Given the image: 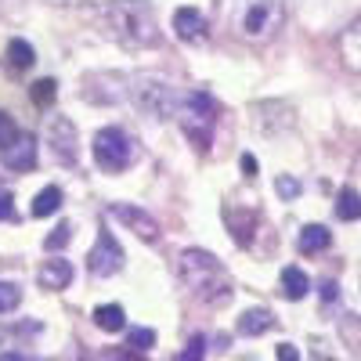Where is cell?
Segmentation results:
<instances>
[{"instance_id": "cell-1", "label": "cell", "mask_w": 361, "mask_h": 361, "mask_svg": "<svg viewBox=\"0 0 361 361\" xmlns=\"http://www.w3.org/2000/svg\"><path fill=\"white\" fill-rule=\"evenodd\" d=\"M177 271L202 304L224 307L231 300V275L224 271V264H217V257H209L206 250H185L177 257Z\"/></svg>"}, {"instance_id": "cell-2", "label": "cell", "mask_w": 361, "mask_h": 361, "mask_svg": "<svg viewBox=\"0 0 361 361\" xmlns=\"http://www.w3.org/2000/svg\"><path fill=\"white\" fill-rule=\"evenodd\" d=\"M105 25L123 47H152L159 44L156 11L148 0H112L105 8Z\"/></svg>"}, {"instance_id": "cell-3", "label": "cell", "mask_w": 361, "mask_h": 361, "mask_svg": "<svg viewBox=\"0 0 361 361\" xmlns=\"http://www.w3.org/2000/svg\"><path fill=\"white\" fill-rule=\"evenodd\" d=\"M286 22V4L282 0H243L235 11V29L238 37L250 44H267Z\"/></svg>"}, {"instance_id": "cell-4", "label": "cell", "mask_w": 361, "mask_h": 361, "mask_svg": "<svg viewBox=\"0 0 361 361\" xmlns=\"http://www.w3.org/2000/svg\"><path fill=\"white\" fill-rule=\"evenodd\" d=\"M217 102L206 94V90H188L185 98H177V109L173 116L180 119V130H185L202 152L209 148V137H214V127H217Z\"/></svg>"}, {"instance_id": "cell-5", "label": "cell", "mask_w": 361, "mask_h": 361, "mask_svg": "<svg viewBox=\"0 0 361 361\" xmlns=\"http://www.w3.org/2000/svg\"><path fill=\"white\" fill-rule=\"evenodd\" d=\"M127 94H130V102H134L145 116H152V119H170L173 109H177L173 87L163 83L159 76H137V80H130Z\"/></svg>"}, {"instance_id": "cell-6", "label": "cell", "mask_w": 361, "mask_h": 361, "mask_svg": "<svg viewBox=\"0 0 361 361\" xmlns=\"http://www.w3.org/2000/svg\"><path fill=\"white\" fill-rule=\"evenodd\" d=\"M94 159L102 170L109 173H119V170H127L134 159H137V145L127 130H119V127H105L94 134Z\"/></svg>"}, {"instance_id": "cell-7", "label": "cell", "mask_w": 361, "mask_h": 361, "mask_svg": "<svg viewBox=\"0 0 361 361\" xmlns=\"http://www.w3.org/2000/svg\"><path fill=\"white\" fill-rule=\"evenodd\" d=\"M0 163L15 173H25L37 166V137L25 134V130H15L11 137L0 141Z\"/></svg>"}, {"instance_id": "cell-8", "label": "cell", "mask_w": 361, "mask_h": 361, "mask_svg": "<svg viewBox=\"0 0 361 361\" xmlns=\"http://www.w3.org/2000/svg\"><path fill=\"white\" fill-rule=\"evenodd\" d=\"M123 260L127 257H123V250H119V243L112 238V231H102L94 250H90V257H87V267H90L94 279H109V275H116V271L123 267Z\"/></svg>"}, {"instance_id": "cell-9", "label": "cell", "mask_w": 361, "mask_h": 361, "mask_svg": "<svg viewBox=\"0 0 361 361\" xmlns=\"http://www.w3.org/2000/svg\"><path fill=\"white\" fill-rule=\"evenodd\" d=\"M47 141H51V152L58 156V163L76 166V127H73V119L54 116V123L47 130Z\"/></svg>"}, {"instance_id": "cell-10", "label": "cell", "mask_w": 361, "mask_h": 361, "mask_svg": "<svg viewBox=\"0 0 361 361\" xmlns=\"http://www.w3.org/2000/svg\"><path fill=\"white\" fill-rule=\"evenodd\" d=\"M109 214H112L116 221H123L127 228H134V235L145 238V243H156V238H159V221L148 217L145 209H137V206H119V202H116Z\"/></svg>"}, {"instance_id": "cell-11", "label": "cell", "mask_w": 361, "mask_h": 361, "mask_svg": "<svg viewBox=\"0 0 361 361\" xmlns=\"http://www.w3.org/2000/svg\"><path fill=\"white\" fill-rule=\"evenodd\" d=\"M173 29H177L180 40L199 44L202 33H206V18H202L199 8H177V11H173Z\"/></svg>"}, {"instance_id": "cell-12", "label": "cell", "mask_w": 361, "mask_h": 361, "mask_svg": "<svg viewBox=\"0 0 361 361\" xmlns=\"http://www.w3.org/2000/svg\"><path fill=\"white\" fill-rule=\"evenodd\" d=\"M37 282H40L44 289H51V293L66 289V286L73 282V264H69V260H44V267L37 271Z\"/></svg>"}, {"instance_id": "cell-13", "label": "cell", "mask_w": 361, "mask_h": 361, "mask_svg": "<svg viewBox=\"0 0 361 361\" xmlns=\"http://www.w3.org/2000/svg\"><path fill=\"white\" fill-rule=\"evenodd\" d=\"M329 243H333V231L322 228V224H307L304 231H300V253H322Z\"/></svg>"}, {"instance_id": "cell-14", "label": "cell", "mask_w": 361, "mask_h": 361, "mask_svg": "<svg viewBox=\"0 0 361 361\" xmlns=\"http://www.w3.org/2000/svg\"><path fill=\"white\" fill-rule=\"evenodd\" d=\"M271 325H275V314L257 307V311H246L243 318H238V333L243 336H260V333H267Z\"/></svg>"}, {"instance_id": "cell-15", "label": "cell", "mask_w": 361, "mask_h": 361, "mask_svg": "<svg viewBox=\"0 0 361 361\" xmlns=\"http://www.w3.org/2000/svg\"><path fill=\"white\" fill-rule=\"evenodd\" d=\"M282 293H286L289 300H304V296L311 293V279H307L300 267H286V271H282Z\"/></svg>"}, {"instance_id": "cell-16", "label": "cell", "mask_w": 361, "mask_h": 361, "mask_svg": "<svg viewBox=\"0 0 361 361\" xmlns=\"http://www.w3.org/2000/svg\"><path fill=\"white\" fill-rule=\"evenodd\" d=\"M127 314H123V307L119 304H105V307H98L94 311V322H98V329H105V333H123V322Z\"/></svg>"}, {"instance_id": "cell-17", "label": "cell", "mask_w": 361, "mask_h": 361, "mask_svg": "<svg viewBox=\"0 0 361 361\" xmlns=\"http://www.w3.org/2000/svg\"><path fill=\"white\" fill-rule=\"evenodd\" d=\"M58 206H62V188L51 185L33 199V217H51V214H58Z\"/></svg>"}, {"instance_id": "cell-18", "label": "cell", "mask_w": 361, "mask_h": 361, "mask_svg": "<svg viewBox=\"0 0 361 361\" xmlns=\"http://www.w3.org/2000/svg\"><path fill=\"white\" fill-rule=\"evenodd\" d=\"M33 58H37V54H33V47H29L25 40H11V44H8V66H11V69H18V73L29 69V66H33Z\"/></svg>"}, {"instance_id": "cell-19", "label": "cell", "mask_w": 361, "mask_h": 361, "mask_svg": "<svg viewBox=\"0 0 361 361\" xmlns=\"http://www.w3.org/2000/svg\"><path fill=\"white\" fill-rule=\"evenodd\" d=\"M336 214H340V221H357V217H361V199H357L354 188H343V192H340Z\"/></svg>"}, {"instance_id": "cell-20", "label": "cell", "mask_w": 361, "mask_h": 361, "mask_svg": "<svg viewBox=\"0 0 361 361\" xmlns=\"http://www.w3.org/2000/svg\"><path fill=\"white\" fill-rule=\"evenodd\" d=\"M343 62H347V69H361V62H357V25H350L347 33H343Z\"/></svg>"}, {"instance_id": "cell-21", "label": "cell", "mask_w": 361, "mask_h": 361, "mask_svg": "<svg viewBox=\"0 0 361 361\" xmlns=\"http://www.w3.org/2000/svg\"><path fill=\"white\" fill-rule=\"evenodd\" d=\"M22 304V289L15 282H0V314H8Z\"/></svg>"}, {"instance_id": "cell-22", "label": "cell", "mask_w": 361, "mask_h": 361, "mask_svg": "<svg viewBox=\"0 0 361 361\" xmlns=\"http://www.w3.org/2000/svg\"><path fill=\"white\" fill-rule=\"evenodd\" d=\"M54 94H58V83H54V80L33 83V102H37L40 109H51V105H54Z\"/></svg>"}, {"instance_id": "cell-23", "label": "cell", "mask_w": 361, "mask_h": 361, "mask_svg": "<svg viewBox=\"0 0 361 361\" xmlns=\"http://www.w3.org/2000/svg\"><path fill=\"white\" fill-rule=\"evenodd\" d=\"M275 192L286 199V202H293L300 192H304V188H300V180L296 177H289V173H282V177H275Z\"/></svg>"}, {"instance_id": "cell-24", "label": "cell", "mask_w": 361, "mask_h": 361, "mask_svg": "<svg viewBox=\"0 0 361 361\" xmlns=\"http://www.w3.org/2000/svg\"><path fill=\"white\" fill-rule=\"evenodd\" d=\"M69 238H73V228H69V224H58V228L44 238V250H62Z\"/></svg>"}, {"instance_id": "cell-25", "label": "cell", "mask_w": 361, "mask_h": 361, "mask_svg": "<svg viewBox=\"0 0 361 361\" xmlns=\"http://www.w3.org/2000/svg\"><path fill=\"white\" fill-rule=\"evenodd\" d=\"M130 347L134 350H148V347H152L156 343V333H152V329H130Z\"/></svg>"}, {"instance_id": "cell-26", "label": "cell", "mask_w": 361, "mask_h": 361, "mask_svg": "<svg viewBox=\"0 0 361 361\" xmlns=\"http://www.w3.org/2000/svg\"><path fill=\"white\" fill-rule=\"evenodd\" d=\"M202 354H206V340H202V336H195L185 350H180V357H185V361H188V357H202Z\"/></svg>"}, {"instance_id": "cell-27", "label": "cell", "mask_w": 361, "mask_h": 361, "mask_svg": "<svg viewBox=\"0 0 361 361\" xmlns=\"http://www.w3.org/2000/svg\"><path fill=\"white\" fill-rule=\"evenodd\" d=\"M15 217V199L8 192H0V221H11Z\"/></svg>"}, {"instance_id": "cell-28", "label": "cell", "mask_w": 361, "mask_h": 361, "mask_svg": "<svg viewBox=\"0 0 361 361\" xmlns=\"http://www.w3.org/2000/svg\"><path fill=\"white\" fill-rule=\"evenodd\" d=\"M322 300H325V304H336V300H340V286L336 282H322Z\"/></svg>"}, {"instance_id": "cell-29", "label": "cell", "mask_w": 361, "mask_h": 361, "mask_svg": "<svg viewBox=\"0 0 361 361\" xmlns=\"http://www.w3.org/2000/svg\"><path fill=\"white\" fill-rule=\"evenodd\" d=\"M238 166H243L246 177H257V159L253 156H243V159H238Z\"/></svg>"}, {"instance_id": "cell-30", "label": "cell", "mask_w": 361, "mask_h": 361, "mask_svg": "<svg viewBox=\"0 0 361 361\" xmlns=\"http://www.w3.org/2000/svg\"><path fill=\"white\" fill-rule=\"evenodd\" d=\"M15 134V127H11V119L4 116V112H0V141H4V137H11Z\"/></svg>"}, {"instance_id": "cell-31", "label": "cell", "mask_w": 361, "mask_h": 361, "mask_svg": "<svg viewBox=\"0 0 361 361\" xmlns=\"http://www.w3.org/2000/svg\"><path fill=\"white\" fill-rule=\"evenodd\" d=\"M279 357H282V361H296V350H293L289 343H282V347H279Z\"/></svg>"}]
</instances>
